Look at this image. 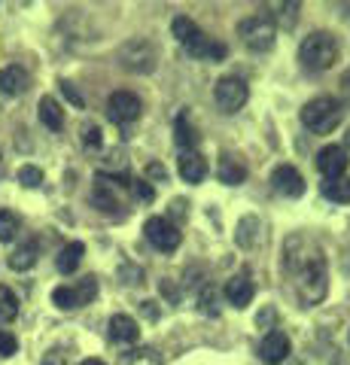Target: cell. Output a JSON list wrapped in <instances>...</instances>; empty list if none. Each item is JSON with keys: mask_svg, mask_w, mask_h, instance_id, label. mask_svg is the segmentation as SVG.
Returning <instances> with one entry per match:
<instances>
[{"mask_svg": "<svg viewBox=\"0 0 350 365\" xmlns=\"http://www.w3.org/2000/svg\"><path fill=\"white\" fill-rule=\"evenodd\" d=\"M177 165H180V177H183L186 182H201L207 177V162L198 150H183Z\"/></svg>", "mask_w": 350, "mask_h": 365, "instance_id": "2e32d148", "label": "cell"}, {"mask_svg": "<svg viewBox=\"0 0 350 365\" xmlns=\"http://www.w3.org/2000/svg\"><path fill=\"white\" fill-rule=\"evenodd\" d=\"M131 192H134V198L143 201V204H150V201L155 198V192H153V186H150V182H146V180H138V182H134Z\"/></svg>", "mask_w": 350, "mask_h": 365, "instance_id": "f1b7e54d", "label": "cell"}, {"mask_svg": "<svg viewBox=\"0 0 350 365\" xmlns=\"http://www.w3.org/2000/svg\"><path fill=\"white\" fill-rule=\"evenodd\" d=\"M119 61L134 73H150L155 67V49L146 40H128L119 52Z\"/></svg>", "mask_w": 350, "mask_h": 365, "instance_id": "9c48e42d", "label": "cell"}, {"mask_svg": "<svg viewBox=\"0 0 350 365\" xmlns=\"http://www.w3.org/2000/svg\"><path fill=\"white\" fill-rule=\"evenodd\" d=\"M171 31H174L177 43L186 46V52L195 55V58H201V61H222L225 58V46L220 40H210L192 19H186V16L174 19Z\"/></svg>", "mask_w": 350, "mask_h": 365, "instance_id": "7a4b0ae2", "label": "cell"}, {"mask_svg": "<svg viewBox=\"0 0 350 365\" xmlns=\"http://www.w3.org/2000/svg\"><path fill=\"white\" fill-rule=\"evenodd\" d=\"M43 365H67V359H64V353L52 350V353H46V359H43Z\"/></svg>", "mask_w": 350, "mask_h": 365, "instance_id": "e575fe53", "label": "cell"}, {"mask_svg": "<svg viewBox=\"0 0 350 365\" xmlns=\"http://www.w3.org/2000/svg\"><path fill=\"white\" fill-rule=\"evenodd\" d=\"M213 98H217L222 113H238L247 104L250 91H247V83L241 76H222L217 83V88H213Z\"/></svg>", "mask_w": 350, "mask_h": 365, "instance_id": "52a82bcc", "label": "cell"}, {"mask_svg": "<svg viewBox=\"0 0 350 365\" xmlns=\"http://www.w3.org/2000/svg\"><path fill=\"white\" fill-rule=\"evenodd\" d=\"M344 110L335 98H314L302 107V125L314 134H332L341 125Z\"/></svg>", "mask_w": 350, "mask_h": 365, "instance_id": "277c9868", "label": "cell"}, {"mask_svg": "<svg viewBox=\"0 0 350 365\" xmlns=\"http://www.w3.org/2000/svg\"><path fill=\"white\" fill-rule=\"evenodd\" d=\"M289 353H292V344H289V338H287L284 332H268V335L262 338V344H259V356H262L265 365H280V362H287Z\"/></svg>", "mask_w": 350, "mask_h": 365, "instance_id": "4fadbf2b", "label": "cell"}, {"mask_svg": "<svg viewBox=\"0 0 350 365\" xmlns=\"http://www.w3.org/2000/svg\"><path fill=\"white\" fill-rule=\"evenodd\" d=\"M280 268L289 277V287L296 292L302 307H314L326 299L329 289V271H326V259L317 241L308 235H289L284 244V259Z\"/></svg>", "mask_w": 350, "mask_h": 365, "instance_id": "6da1fadb", "label": "cell"}, {"mask_svg": "<svg viewBox=\"0 0 350 365\" xmlns=\"http://www.w3.org/2000/svg\"><path fill=\"white\" fill-rule=\"evenodd\" d=\"M146 174H150L153 180H162V182L168 180V170H165V165H159V162H153L150 168H146Z\"/></svg>", "mask_w": 350, "mask_h": 365, "instance_id": "836d02e7", "label": "cell"}, {"mask_svg": "<svg viewBox=\"0 0 350 365\" xmlns=\"http://www.w3.org/2000/svg\"><path fill=\"white\" fill-rule=\"evenodd\" d=\"M244 180H247V168L238 162V158L222 155L220 158V182H225V186H241Z\"/></svg>", "mask_w": 350, "mask_h": 365, "instance_id": "ffe728a7", "label": "cell"}, {"mask_svg": "<svg viewBox=\"0 0 350 365\" xmlns=\"http://www.w3.org/2000/svg\"><path fill=\"white\" fill-rule=\"evenodd\" d=\"M40 122L46 125L49 131H61L64 128V110L52 95L40 98Z\"/></svg>", "mask_w": 350, "mask_h": 365, "instance_id": "ac0fdd59", "label": "cell"}, {"mask_svg": "<svg viewBox=\"0 0 350 365\" xmlns=\"http://www.w3.org/2000/svg\"><path fill=\"white\" fill-rule=\"evenodd\" d=\"M19 182H21V186H28V189H37L43 182V170L34 168V165H25L19 170Z\"/></svg>", "mask_w": 350, "mask_h": 365, "instance_id": "4316f807", "label": "cell"}, {"mask_svg": "<svg viewBox=\"0 0 350 365\" xmlns=\"http://www.w3.org/2000/svg\"><path fill=\"white\" fill-rule=\"evenodd\" d=\"M119 365H162V359L153 347H138V350L125 353V356L119 359Z\"/></svg>", "mask_w": 350, "mask_h": 365, "instance_id": "d4e9b609", "label": "cell"}, {"mask_svg": "<svg viewBox=\"0 0 350 365\" xmlns=\"http://www.w3.org/2000/svg\"><path fill=\"white\" fill-rule=\"evenodd\" d=\"M344 140H347V146H350V131H347V137H344Z\"/></svg>", "mask_w": 350, "mask_h": 365, "instance_id": "8d00e7d4", "label": "cell"}, {"mask_svg": "<svg viewBox=\"0 0 350 365\" xmlns=\"http://www.w3.org/2000/svg\"><path fill=\"white\" fill-rule=\"evenodd\" d=\"M238 37L250 52H268L271 46H274L277 28H274V21H271L268 16H250V19H244L238 25Z\"/></svg>", "mask_w": 350, "mask_h": 365, "instance_id": "5b68a950", "label": "cell"}, {"mask_svg": "<svg viewBox=\"0 0 350 365\" xmlns=\"http://www.w3.org/2000/svg\"><path fill=\"white\" fill-rule=\"evenodd\" d=\"M271 182H274V189L284 198H302L304 195V177L292 165H277L274 174H271Z\"/></svg>", "mask_w": 350, "mask_h": 365, "instance_id": "8fae6325", "label": "cell"}, {"mask_svg": "<svg viewBox=\"0 0 350 365\" xmlns=\"http://www.w3.org/2000/svg\"><path fill=\"white\" fill-rule=\"evenodd\" d=\"M61 91L67 95V101H71L73 107H83V95H80V91H76L71 83H61Z\"/></svg>", "mask_w": 350, "mask_h": 365, "instance_id": "1f68e13d", "label": "cell"}, {"mask_svg": "<svg viewBox=\"0 0 350 365\" xmlns=\"http://www.w3.org/2000/svg\"><path fill=\"white\" fill-rule=\"evenodd\" d=\"M16 317H19V295L9 289V287H4V283H0V326H4V323H13Z\"/></svg>", "mask_w": 350, "mask_h": 365, "instance_id": "603a6c76", "label": "cell"}, {"mask_svg": "<svg viewBox=\"0 0 350 365\" xmlns=\"http://www.w3.org/2000/svg\"><path fill=\"white\" fill-rule=\"evenodd\" d=\"M28 86H31V76H28L25 67L9 64V67H4V71H0V91H4V95H9V98L25 95Z\"/></svg>", "mask_w": 350, "mask_h": 365, "instance_id": "9a60e30c", "label": "cell"}, {"mask_svg": "<svg viewBox=\"0 0 350 365\" xmlns=\"http://www.w3.org/2000/svg\"><path fill=\"white\" fill-rule=\"evenodd\" d=\"M323 195L329 201H335V204H350V177L326 180L323 182Z\"/></svg>", "mask_w": 350, "mask_h": 365, "instance_id": "7402d4cb", "label": "cell"}, {"mask_svg": "<svg viewBox=\"0 0 350 365\" xmlns=\"http://www.w3.org/2000/svg\"><path fill=\"white\" fill-rule=\"evenodd\" d=\"M174 140L180 150H195V143H198V134L195 128H192V122H189V113H180L177 116V125H174Z\"/></svg>", "mask_w": 350, "mask_h": 365, "instance_id": "44dd1931", "label": "cell"}, {"mask_svg": "<svg viewBox=\"0 0 350 365\" xmlns=\"http://www.w3.org/2000/svg\"><path fill=\"white\" fill-rule=\"evenodd\" d=\"M338 55H341L338 40L332 37V34H326V31L308 34V37L302 40V46H299V61H302L304 71H311V73L329 71V67L338 61Z\"/></svg>", "mask_w": 350, "mask_h": 365, "instance_id": "3957f363", "label": "cell"}, {"mask_svg": "<svg viewBox=\"0 0 350 365\" xmlns=\"http://www.w3.org/2000/svg\"><path fill=\"white\" fill-rule=\"evenodd\" d=\"M19 235V216L13 210H0V241H13Z\"/></svg>", "mask_w": 350, "mask_h": 365, "instance_id": "484cf974", "label": "cell"}, {"mask_svg": "<svg viewBox=\"0 0 350 365\" xmlns=\"http://www.w3.org/2000/svg\"><path fill=\"white\" fill-rule=\"evenodd\" d=\"M350 165V158L344 153V146H323L320 155H317V168H320V174L326 180H338V177H344V170Z\"/></svg>", "mask_w": 350, "mask_h": 365, "instance_id": "7c38bea8", "label": "cell"}, {"mask_svg": "<svg viewBox=\"0 0 350 365\" xmlns=\"http://www.w3.org/2000/svg\"><path fill=\"white\" fill-rule=\"evenodd\" d=\"M19 350V341L13 332H6V329H0V356H13Z\"/></svg>", "mask_w": 350, "mask_h": 365, "instance_id": "83f0119b", "label": "cell"}, {"mask_svg": "<svg viewBox=\"0 0 350 365\" xmlns=\"http://www.w3.org/2000/svg\"><path fill=\"white\" fill-rule=\"evenodd\" d=\"M34 262H37V244L28 241V244L16 247V253L9 256V268H13V271H28Z\"/></svg>", "mask_w": 350, "mask_h": 365, "instance_id": "cb8c5ba5", "label": "cell"}, {"mask_svg": "<svg viewBox=\"0 0 350 365\" xmlns=\"http://www.w3.org/2000/svg\"><path fill=\"white\" fill-rule=\"evenodd\" d=\"M107 116L116 125H131L140 119V98L131 91H113L107 98Z\"/></svg>", "mask_w": 350, "mask_h": 365, "instance_id": "30bf717a", "label": "cell"}, {"mask_svg": "<svg viewBox=\"0 0 350 365\" xmlns=\"http://www.w3.org/2000/svg\"><path fill=\"white\" fill-rule=\"evenodd\" d=\"M338 91H341V101L350 107V71H344V76H341V83H338Z\"/></svg>", "mask_w": 350, "mask_h": 365, "instance_id": "d6a6232c", "label": "cell"}, {"mask_svg": "<svg viewBox=\"0 0 350 365\" xmlns=\"http://www.w3.org/2000/svg\"><path fill=\"white\" fill-rule=\"evenodd\" d=\"M98 295V283L95 277H83L76 287H58L52 292V302L61 307V311H76V307L88 304Z\"/></svg>", "mask_w": 350, "mask_h": 365, "instance_id": "ba28073f", "label": "cell"}, {"mask_svg": "<svg viewBox=\"0 0 350 365\" xmlns=\"http://www.w3.org/2000/svg\"><path fill=\"white\" fill-rule=\"evenodd\" d=\"M110 338L116 341V344H138V338H140L138 319L128 314H116L110 319Z\"/></svg>", "mask_w": 350, "mask_h": 365, "instance_id": "e0dca14e", "label": "cell"}, {"mask_svg": "<svg viewBox=\"0 0 350 365\" xmlns=\"http://www.w3.org/2000/svg\"><path fill=\"white\" fill-rule=\"evenodd\" d=\"M253 295H256V287L247 274H235V277L225 283V299H229V304L238 307V311H244V307L253 302Z\"/></svg>", "mask_w": 350, "mask_h": 365, "instance_id": "5bb4252c", "label": "cell"}, {"mask_svg": "<svg viewBox=\"0 0 350 365\" xmlns=\"http://www.w3.org/2000/svg\"><path fill=\"white\" fill-rule=\"evenodd\" d=\"M83 256H86V247L80 241H73V244H67L58 253V259H55V268H58L61 274H73L76 268H80Z\"/></svg>", "mask_w": 350, "mask_h": 365, "instance_id": "d6986e66", "label": "cell"}, {"mask_svg": "<svg viewBox=\"0 0 350 365\" xmlns=\"http://www.w3.org/2000/svg\"><path fill=\"white\" fill-rule=\"evenodd\" d=\"M143 235H146V241L155 250H162V253H174L180 241H183L180 228L168 220V216H150V220L143 222Z\"/></svg>", "mask_w": 350, "mask_h": 365, "instance_id": "8992f818", "label": "cell"}, {"mask_svg": "<svg viewBox=\"0 0 350 365\" xmlns=\"http://www.w3.org/2000/svg\"><path fill=\"white\" fill-rule=\"evenodd\" d=\"M83 143L88 146V150H98L101 146V128L98 125H86L83 128Z\"/></svg>", "mask_w": 350, "mask_h": 365, "instance_id": "f546056e", "label": "cell"}, {"mask_svg": "<svg viewBox=\"0 0 350 365\" xmlns=\"http://www.w3.org/2000/svg\"><path fill=\"white\" fill-rule=\"evenodd\" d=\"M80 365H107V362H101V359H83Z\"/></svg>", "mask_w": 350, "mask_h": 365, "instance_id": "d590c367", "label": "cell"}, {"mask_svg": "<svg viewBox=\"0 0 350 365\" xmlns=\"http://www.w3.org/2000/svg\"><path fill=\"white\" fill-rule=\"evenodd\" d=\"M213 302H217V292H213V289H205V292H201V311H205V314H217Z\"/></svg>", "mask_w": 350, "mask_h": 365, "instance_id": "4dcf8cb0", "label": "cell"}]
</instances>
